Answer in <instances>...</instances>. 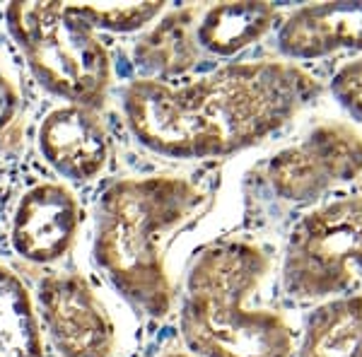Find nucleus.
<instances>
[{
	"label": "nucleus",
	"mask_w": 362,
	"mask_h": 357,
	"mask_svg": "<svg viewBox=\"0 0 362 357\" xmlns=\"http://www.w3.org/2000/svg\"><path fill=\"white\" fill-rule=\"evenodd\" d=\"M10 34L25 54L34 78L56 97L99 109L112 83V63L95 29L63 3H10Z\"/></svg>",
	"instance_id": "nucleus-4"
},
{
	"label": "nucleus",
	"mask_w": 362,
	"mask_h": 357,
	"mask_svg": "<svg viewBox=\"0 0 362 357\" xmlns=\"http://www.w3.org/2000/svg\"><path fill=\"white\" fill-rule=\"evenodd\" d=\"M75 15L92 29L109 32H138L165 10V3H131V5H73Z\"/></svg>",
	"instance_id": "nucleus-15"
},
{
	"label": "nucleus",
	"mask_w": 362,
	"mask_h": 357,
	"mask_svg": "<svg viewBox=\"0 0 362 357\" xmlns=\"http://www.w3.org/2000/svg\"><path fill=\"white\" fill-rule=\"evenodd\" d=\"M300 357H362V295L321 304L307 319Z\"/></svg>",
	"instance_id": "nucleus-12"
},
{
	"label": "nucleus",
	"mask_w": 362,
	"mask_h": 357,
	"mask_svg": "<svg viewBox=\"0 0 362 357\" xmlns=\"http://www.w3.org/2000/svg\"><path fill=\"white\" fill-rule=\"evenodd\" d=\"M17 107H20V95L15 85L5 75H0V131L15 119Z\"/></svg>",
	"instance_id": "nucleus-17"
},
{
	"label": "nucleus",
	"mask_w": 362,
	"mask_h": 357,
	"mask_svg": "<svg viewBox=\"0 0 362 357\" xmlns=\"http://www.w3.org/2000/svg\"><path fill=\"white\" fill-rule=\"evenodd\" d=\"M331 90L350 114L362 119V58L338 70Z\"/></svg>",
	"instance_id": "nucleus-16"
},
{
	"label": "nucleus",
	"mask_w": 362,
	"mask_h": 357,
	"mask_svg": "<svg viewBox=\"0 0 362 357\" xmlns=\"http://www.w3.org/2000/svg\"><path fill=\"white\" fill-rule=\"evenodd\" d=\"M362 271V198H343L312 210L295 225L283 261V285L312 300L348 288Z\"/></svg>",
	"instance_id": "nucleus-5"
},
{
	"label": "nucleus",
	"mask_w": 362,
	"mask_h": 357,
	"mask_svg": "<svg viewBox=\"0 0 362 357\" xmlns=\"http://www.w3.org/2000/svg\"><path fill=\"white\" fill-rule=\"evenodd\" d=\"M194 27L196 13L191 8L169 13L136 44V61L160 75L186 73L198 61Z\"/></svg>",
	"instance_id": "nucleus-13"
},
{
	"label": "nucleus",
	"mask_w": 362,
	"mask_h": 357,
	"mask_svg": "<svg viewBox=\"0 0 362 357\" xmlns=\"http://www.w3.org/2000/svg\"><path fill=\"white\" fill-rule=\"evenodd\" d=\"M0 357H44L42 326L17 275L0 263Z\"/></svg>",
	"instance_id": "nucleus-14"
},
{
	"label": "nucleus",
	"mask_w": 362,
	"mask_h": 357,
	"mask_svg": "<svg viewBox=\"0 0 362 357\" xmlns=\"http://www.w3.org/2000/svg\"><path fill=\"white\" fill-rule=\"evenodd\" d=\"M319 95L293 63H237L172 87L133 80L124 90L128 128L145 148L174 160L223 157L285 126Z\"/></svg>",
	"instance_id": "nucleus-1"
},
{
	"label": "nucleus",
	"mask_w": 362,
	"mask_h": 357,
	"mask_svg": "<svg viewBox=\"0 0 362 357\" xmlns=\"http://www.w3.org/2000/svg\"><path fill=\"white\" fill-rule=\"evenodd\" d=\"M266 271V254L247 242H220L198 256L181 307L189 350L201 357H290L293 333L283 316L249 307Z\"/></svg>",
	"instance_id": "nucleus-3"
},
{
	"label": "nucleus",
	"mask_w": 362,
	"mask_h": 357,
	"mask_svg": "<svg viewBox=\"0 0 362 357\" xmlns=\"http://www.w3.org/2000/svg\"><path fill=\"white\" fill-rule=\"evenodd\" d=\"M165 357H189V355H179V353H172V355H165Z\"/></svg>",
	"instance_id": "nucleus-18"
},
{
	"label": "nucleus",
	"mask_w": 362,
	"mask_h": 357,
	"mask_svg": "<svg viewBox=\"0 0 362 357\" xmlns=\"http://www.w3.org/2000/svg\"><path fill=\"white\" fill-rule=\"evenodd\" d=\"M278 49L288 58H319L362 49V3L305 5L283 22Z\"/></svg>",
	"instance_id": "nucleus-10"
},
{
	"label": "nucleus",
	"mask_w": 362,
	"mask_h": 357,
	"mask_svg": "<svg viewBox=\"0 0 362 357\" xmlns=\"http://www.w3.org/2000/svg\"><path fill=\"white\" fill-rule=\"evenodd\" d=\"M80 227V206L61 184H39L20 198L10 239L22 259L54 263L68 254Z\"/></svg>",
	"instance_id": "nucleus-8"
},
{
	"label": "nucleus",
	"mask_w": 362,
	"mask_h": 357,
	"mask_svg": "<svg viewBox=\"0 0 362 357\" xmlns=\"http://www.w3.org/2000/svg\"><path fill=\"white\" fill-rule=\"evenodd\" d=\"M276 8L271 3H220L203 15L196 42L215 56H235L271 29Z\"/></svg>",
	"instance_id": "nucleus-11"
},
{
	"label": "nucleus",
	"mask_w": 362,
	"mask_h": 357,
	"mask_svg": "<svg viewBox=\"0 0 362 357\" xmlns=\"http://www.w3.org/2000/svg\"><path fill=\"white\" fill-rule=\"evenodd\" d=\"M203 193L179 177L121 179L99 201L95 259L116 290L150 316L172 309L160 242L201 208Z\"/></svg>",
	"instance_id": "nucleus-2"
},
{
	"label": "nucleus",
	"mask_w": 362,
	"mask_h": 357,
	"mask_svg": "<svg viewBox=\"0 0 362 357\" xmlns=\"http://www.w3.org/2000/svg\"><path fill=\"white\" fill-rule=\"evenodd\" d=\"M39 150L58 174L73 181H90L107 167L109 138L95 111L66 104L42 121Z\"/></svg>",
	"instance_id": "nucleus-9"
},
{
	"label": "nucleus",
	"mask_w": 362,
	"mask_h": 357,
	"mask_svg": "<svg viewBox=\"0 0 362 357\" xmlns=\"http://www.w3.org/2000/svg\"><path fill=\"white\" fill-rule=\"evenodd\" d=\"M44 326L63 357H109L116 331L107 307L83 275L56 273L39 285Z\"/></svg>",
	"instance_id": "nucleus-7"
},
{
	"label": "nucleus",
	"mask_w": 362,
	"mask_h": 357,
	"mask_svg": "<svg viewBox=\"0 0 362 357\" xmlns=\"http://www.w3.org/2000/svg\"><path fill=\"white\" fill-rule=\"evenodd\" d=\"M362 172V138L343 124L321 126L268 162V181L285 201H309Z\"/></svg>",
	"instance_id": "nucleus-6"
}]
</instances>
